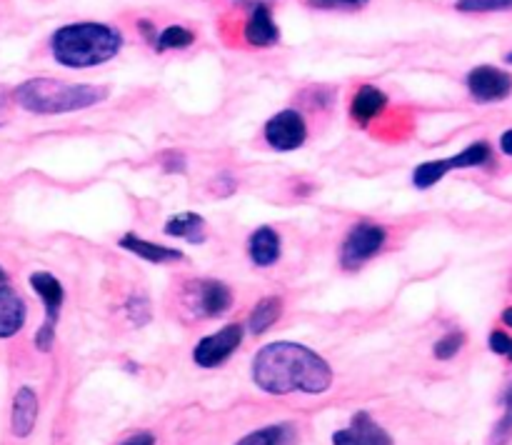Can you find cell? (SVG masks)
<instances>
[{"instance_id":"cell-1","label":"cell","mask_w":512,"mask_h":445,"mask_svg":"<svg viewBox=\"0 0 512 445\" xmlns=\"http://www.w3.org/2000/svg\"><path fill=\"white\" fill-rule=\"evenodd\" d=\"M250 378L268 395H325L333 388V365L295 340H275L253 355Z\"/></svg>"},{"instance_id":"cell-2","label":"cell","mask_w":512,"mask_h":445,"mask_svg":"<svg viewBox=\"0 0 512 445\" xmlns=\"http://www.w3.org/2000/svg\"><path fill=\"white\" fill-rule=\"evenodd\" d=\"M125 48V33L103 20H75L55 28L48 38L53 63L68 70H90L118 58Z\"/></svg>"},{"instance_id":"cell-3","label":"cell","mask_w":512,"mask_h":445,"mask_svg":"<svg viewBox=\"0 0 512 445\" xmlns=\"http://www.w3.org/2000/svg\"><path fill=\"white\" fill-rule=\"evenodd\" d=\"M110 90L105 85L68 83L60 78H28L13 88L15 108L40 118L80 113L108 100Z\"/></svg>"},{"instance_id":"cell-4","label":"cell","mask_w":512,"mask_h":445,"mask_svg":"<svg viewBox=\"0 0 512 445\" xmlns=\"http://www.w3.org/2000/svg\"><path fill=\"white\" fill-rule=\"evenodd\" d=\"M495 160L493 145L488 140H475V143L465 145L458 153L448 155V158L425 160V163L413 168V185L418 190H430L448 178L455 170H473V168H490Z\"/></svg>"},{"instance_id":"cell-5","label":"cell","mask_w":512,"mask_h":445,"mask_svg":"<svg viewBox=\"0 0 512 445\" xmlns=\"http://www.w3.org/2000/svg\"><path fill=\"white\" fill-rule=\"evenodd\" d=\"M28 285L35 293V298L43 305V323L38 325L33 335V345L38 353H50L55 348V338H58V323L60 313L65 305V288L58 280V275L48 273V270H33L28 275Z\"/></svg>"},{"instance_id":"cell-6","label":"cell","mask_w":512,"mask_h":445,"mask_svg":"<svg viewBox=\"0 0 512 445\" xmlns=\"http://www.w3.org/2000/svg\"><path fill=\"white\" fill-rule=\"evenodd\" d=\"M233 303V288L218 278H190L180 288V308L193 320L223 318Z\"/></svg>"},{"instance_id":"cell-7","label":"cell","mask_w":512,"mask_h":445,"mask_svg":"<svg viewBox=\"0 0 512 445\" xmlns=\"http://www.w3.org/2000/svg\"><path fill=\"white\" fill-rule=\"evenodd\" d=\"M390 230L375 220H358L343 235L338 248V263L345 273H355L380 255L388 245Z\"/></svg>"},{"instance_id":"cell-8","label":"cell","mask_w":512,"mask_h":445,"mask_svg":"<svg viewBox=\"0 0 512 445\" xmlns=\"http://www.w3.org/2000/svg\"><path fill=\"white\" fill-rule=\"evenodd\" d=\"M280 25L273 15V5H253L240 8V15L233 20V45L248 50H270L280 45Z\"/></svg>"},{"instance_id":"cell-9","label":"cell","mask_w":512,"mask_h":445,"mask_svg":"<svg viewBox=\"0 0 512 445\" xmlns=\"http://www.w3.org/2000/svg\"><path fill=\"white\" fill-rule=\"evenodd\" d=\"M308 120L300 108H283L263 125V140L275 153H293L308 143Z\"/></svg>"},{"instance_id":"cell-10","label":"cell","mask_w":512,"mask_h":445,"mask_svg":"<svg viewBox=\"0 0 512 445\" xmlns=\"http://www.w3.org/2000/svg\"><path fill=\"white\" fill-rule=\"evenodd\" d=\"M245 340V325L243 323H228L215 333L205 335L195 343L193 348V363L203 370L220 368L228 363L235 355V350L243 345Z\"/></svg>"},{"instance_id":"cell-11","label":"cell","mask_w":512,"mask_h":445,"mask_svg":"<svg viewBox=\"0 0 512 445\" xmlns=\"http://www.w3.org/2000/svg\"><path fill=\"white\" fill-rule=\"evenodd\" d=\"M465 90L475 103H500L512 95V73L498 65H475L465 75Z\"/></svg>"},{"instance_id":"cell-12","label":"cell","mask_w":512,"mask_h":445,"mask_svg":"<svg viewBox=\"0 0 512 445\" xmlns=\"http://www.w3.org/2000/svg\"><path fill=\"white\" fill-rule=\"evenodd\" d=\"M390 110V98L383 88L373 83H363L355 88V93L350 95V105H348V115L355 125L360 128H373L375 123L388 115Z\"/></svg>"},{"instance_id":"cell-13","label":"cell","mask_w":512,"mask_h":445,"mask_svg":"<svg viewBox=\"0 0 512 445\" xmlns=\"http://www.w3.org/2000/svg\"><path fill=\"white\" fill-rule=\"evenodd\" d=\"M333 445H395V438L368 413L358 410L345 428L335 430Z\"/></svg>"},{"instance_id":"cell-14","label":"cell","mask_w":512,"mask_h":445,"mask_svg":"<svg viewBox=\"0 0 512 445\" xmlns=\"http://www.w3.org/2000/svg\"><path fill=\"white\" fill-rule=\"evenodd\" d=\"M40 418V398L35 388L30 385H20L10 403V435L18 440H25L33 435L35 425Z\"/></svg>"},{"instance_id":"cell-15","label":"cell","mask_w":512,"mask_h":445,"mask_svg":"<svg viewBox=\"0 0 512 445\" xmlns=\"http://www.w3.org/2000/svg\"><path fill=\"white\" fill-rule=\"evenodd\" d=\"M245 250H248V258L255 268H273L283 258V238L273 225H258L248 235Z\"/></svg>"},{"instance_id":"cell-16","label":"cell","mask_w":512,"mask_h":445,"mask_svg":"<svg viewBox=\"0 0 512 445\" xmlns=\"http://www.w3.org/2000/svg\"><path fill=\"white\" fill-rule=\"evenodd\" d=\"M28 323V303L10 283L0 285V340H13Z\"/></svg>"},{"instance_id":"cell-17","label":"cell","mask_w":512,"mask_h":445,"mask_svg":"<svg viewBox=\"0 0 512 445\" xmlns=\"http://www.w3.org/2000/svg\"><path fill=\"white\" fill-rule=\"evenodd\" d=\"M118 245L125 250V253L138 255V258L148 260V263L165 265V263H180V260H185L183 250L173 248V245L153 243V240L148 238H140L138 233H125L123 238L118 240Z\"/></svg>"},{"instance_id":"cell-18","label":"cell","mask_w":512,"mask_h":445,"mask_svg":"<svg viewBox=\"0 0 512 445\" xmlns=\"http://www.w3.org/2000/svg\"><path fill=\"white\" fill-rule=\"evenodd\" d=\"M198 43V33H195L190 25L185 23H168L158 25L153 40H150V48L155 53H180V50H188Z\"/></svg>"},{"instance_id":"cell-19","label":"cell","mask_w":512,"mask_h":445,"mask_svg":"<svg viewBox=\"0 0 512 445\" xmlns=\"http://www.w3.org/2000/svg\"><path fill=\"white\" fill-rule=\"evenodd\" d=\"M233 445H300V430L290 420H280V423H270L258 430H250L248 435H243Z\"/></svg>"},{"instance_id":"cell-20","label":"cell","mask_w":512,"mask_h":445,"mask_svg":"<svg viewBox=\"0 0 512 445\" xmlns=\"http://www.w3.org/2000/svg\"><path fill=\"white\" fill-rule=\"evenodd\" d=\"M163 233L168 238H178L185 240V243H203L205 235H208V225H205V218L198 213H175L165 220Z\"/></svg>"},{"instance_id":"cell-21","label":"cell","mask_w":512,"mask_h":445,"mask_svg":"<svg viewBox=\"0 0 512 445\" xmlns=\"http://www.w3.org/2000/svg\"><path fill=\"white\" fill-rule=\"evenodd\" d=\"M283 298H278V295H265V298H260L258 303L253 305V310H250L248 315V323H245V328H248L250 335H265L270 328H273L275 323H278L280 318H283Z\"/></svg>"},{"instance_id":"cell-22","label":"cell","mask_w":512,"mask_h":445,"mask_svg":"<svg viewBox=\"0 0 512 445\" xmlns=\"http://www.w3.org/2000/svg\"><path fill=\"white\" fill-rule=\"evenodd\" d=\"M500 405H503V415L495 420L493 430L488 435L485 445H510L512 443V383L505 385L503 395H500Z\"/></svg>"},{"instance_id":"cell-23","label":"cell","mask_w":512,"mask_h":445,"mask_svg":"<svg viewBox=\"0 0 512 445\" xmlns=\"http://www.w3.org/2000/svg\"><path fill=\"white\" fill-rule=\"evenodd\" d=\"M465 343H468V338H465L463 330H448V333H443L433 343V358L448 363V360L458 358L460 350L465 348Z\"/></svg>"},{"instance_id":"cell-24","label":"cell","mask_w":512,"mask_h":445,"mask_svg":"<svg viewBox=\"0 0 512 445\" xmlns=\"http://www.w3.org/2000/svg\"><path fill=\"white\" fill-rule=\"evenodd\" d=\"M455 10L463 15L512 13V0H455Z\"/></svg>"},{"instance_id":"cell-25","label":"cell","mask_w":512,"mask_h":445,"mask_svg":"<svg viewBox=\"0 0 512 445\" xmlns=\"http://www.w3.org/2000/svg\"><path fill=\"white\" fill-rule=\"evenodd\" d=\"M123 310H125V315H128V320L135 325V328H143V325H148L150 318H153V308H150V300L145 298L143 293L130 295V298L125 300Z\"/></svg>"},{"instance_id":"cell-26","label":"cell","mask_w":512,"mask_h":445,"mask_svg":"<svg viewBox=\"0 0 512 445\" xmlns=\"http://www.w3.org/2000/svg\"><path fill=\"white\" fill-rule=\"evenodd\" d=\"M308 8L323 10V13H358L368 8L370 0H303Z\"/></svg>"},{"instance_id":"cell-27","label":"cell","mask_w":512,"mask_h":445,"mask_svg":"<svg viewBox=\"0 0 512 445\" xmlns=\"http://www.w3.org/2000/svg\"><path fill=\"white\" fill-rule=\"evenodd\" d=\"M488 345L495 355H503V358H508L512 363V335L510 333L495 328L493 333L488 335Z\"/></svg>"},{"instance_id":"cell-28","label":"cell","mask_w":512,"mask_h":445,"mask_svg":"<svg viewBox=\"0 0 512 445\" xmlns=\"http://www.w3.org/2000/svg\"><path fill=\"white\" fill-rule=\"evenodd\" d=\"M185 165H188V160H185V155L178 153V150H168V153L163 155L165 173H183Z\"/></svg>"},{"instance_id":"cell-29","label":"cell","mask_w":512,"mask_h":445,"mask_svg":"<svg viewBox=\"0 0 512 445\" xmlns=\"http://www.w3.org/2000/svg\"><path fill=\"white\" fill-rule=\"evenodd\" d=\"M15 105L13 90H8L5 85H0V128H5L10 120V108Z\"/></svg>"},{"instance_id":"cell-30","label":"cell","mask_w":512,"mask_h":445,"mask_svg":"<svg viewBox=\"0 0 512 445\" xmlns=\"http://www.w3.org/2000/svg\"><path fill=\"white\" fill-rule=\"evenodd\" d=\"M118 445H158V438L150 430H135V433L125 435Z\"/></svg>"},{"instance_id":"cell-31","label":"cell","mask_w":512,"mask_h":445,"mask_svg":"<svg viewBox=\"0 0 512 445\" xmlns=\"http://www.w3.org/2000/svg\"><path fill=\"white\" fill-rule=\"evenodd\" d=\"M500 150H503V155L512 158V128L505 130V133L500 135Z\"/></svg>"},{"instance_id":"cell-32","label":"cell","mask_w":512,"mask_h":445,"mask_svg":"<svg viewBox=\"0 0 512 445\" xmlns=\"http://www.w3.org/2000/svg\"><path fill=\"white\" fill-rule=\"evenodd\" d=\"M238 8H253V5H275L278 0H230Z\"/></svg>"},{"instance_id":"cell-33","label":"cell","mask_w":512,"mask_h":445,"mask_svg":"<svg viewBox=\"0 0 512 445\" xmlns=\"http://www.w3.org/2000/svg\"><path fill=\"white\" fill-rule=\"evenodd\" d=\"M500 320H503V325H508V328L512 330V305H508V308L503 310V315H500Z\"/></svg>"},{"instance_id":"cell-34","label":"cell","mask_w":512,"mask_h":445,"mask_svg":"<svg viewBox=\"0 0 512 445\" xmlns=\"http://www.w3.org/2000/svg\"><path fill=\"white\" fill-rule=\"evenodd\" d=\"M5 283H10V273H8V268L0 263V285H5Z\"/></svg>"},{"instance_id":"cell-35","label":"cell","mask_w":512,"mask_h":445,"mask_svg":"<svg viewBox=\"0 0 512 445\" xmlns=\"http://www.w3.org/2000/svg\"><path fill=\"white\" fill-rule=\"evenodd\" d=\"M125 368H128L130 373H138V370H140V365H135V363H125Z\"/></svg>"},{"instance_id":"cell-36","label":"cell","mask_w":512,"mask_h":445,"mask_svg":"<svg viewBox=\"0 0 512 445\" xmlns=\"http://www.w3.org/2000/svg\"><path fill=\"white\" fill-rule=\"evenodd\" d=\"M505 63L512 65V50H510V53H505Z\"/></svg>"}]
</instances>
